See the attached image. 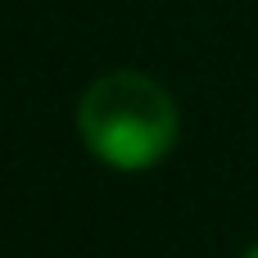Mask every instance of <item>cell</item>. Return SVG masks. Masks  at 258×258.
I'll list each match as a JSON object with an SVG mask.
<instances>
[{"instance_id": "cell-2", "label": "cell", "mask_w": 258, "mask_h": 258, "mask_svg": "<svg viewBox=\"0 0 258 258\" xmlns=\"http://www.w3.org/2000/svg\"><path fill=\"white\" fill-rule=\"evenodd\" d=\"M245 258H258V245H254V249H249V254H245Z\"/></svg>"}, {"instance_id": "cell-1", "label": "cell", "mask_w": 258, "mask_h": 258, "mask_svg": "<svg viewBox=\"0 0 258 258\" xmlns=\"http://www.w3.org/2000/svg\"><path fill=\"white\" fill-rule=\"evenodd\" d=\"M77 132L100 163L118 172H145L172 154L181 118H177L172 95L154 77L118 68V73L95 77L82 91Z\"/></svg>"}]
</instances>
